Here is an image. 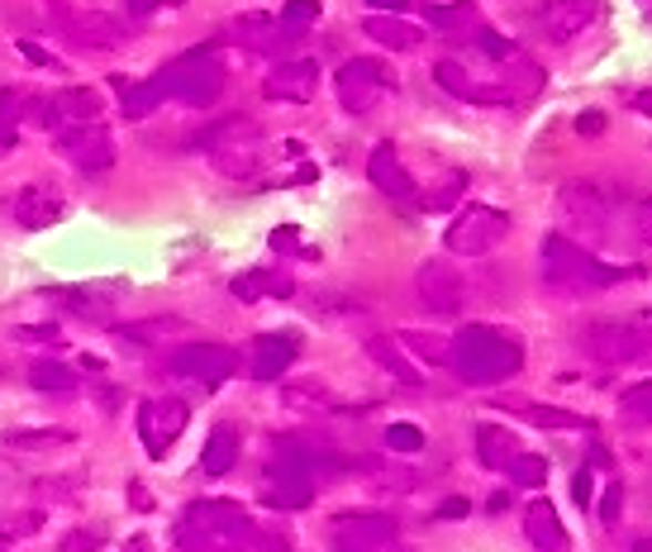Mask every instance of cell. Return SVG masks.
Listing matches in <instances>:
<instances>
[{"instance_id":"ee69618b","label":"cell","mask_w":652,"mask_h":552,"mask_svg":"<svg viewBox=\"0 0 652 552\" xmlns=\"http://www.w3.org/2000/svg\"><path fill=\"white\" fill-rule=\"evenodd\" d=\"M401 348L420 353L428 362H448V348H443V339H434V334H401Z\"/></svg>"},{"instance_id":"be15d7a7","label":"cell","mask_w":652,"mask_h":552,"mask_svg":"<svg viewBox=\"0 0 652 552\" xmlns=\"http://www.w3.org/2000/svg\"><path fill=\"white\" fill-rule=\"evenodd\" d=\"M130 552H143V543H134V548H130Z\"/></svg>"},{"instance_id":"74e56055","label":"cell","mask_w":652,"mask_h":552,"mask_svg":"<svg viewBox=\"0 0 652 552\" xmlns=\"http://www.w3.org/2000/svg\"><path fill=\"white\" fill-rule=\"evenodd\" d=\"M619 419L624 424H652V382L633 386L624 400H619Z\"/></svg>"},{"instance_id":"d590c367","label":"cell","mask_w":652,"mask_h":552,"mask_svg":"<svg viewBox=\"0 0 652 552\" xmlns=\"http://www.w3.org/2000/svg\"><path fill=\"white\" fill-rule=\"evenodd\" d=\"M62 301H68L72 314H82L91 324H110V301L101 291H62Z\"/></svg>"},{"instance_id":"484cf974","label":"cell","mask_w":652,"mask_h":552,"mask_svg":"<svg viewBox=\"0 0 652 552\" xmlns=\"http://www.w3.org/2000/svg\"><path fill=\"white\" fill-rule=\"evenodd\" d=\"M500 409H510V415H524L538 429H591V419L571 415V409H558V405H538V400H515V396H500L496 400Z\"/></svg>"},{"instance_id":"e0dca14e","label":"cell","mask_w":652,"mask_h":552,"mask_svg":"<svg viewBox=\"0 0 652 552\" xmlns=\"http://www.w3.org/2000/svg\"><path fill=\"white\" fill-rule=\"evenodd\" d=\"M534 20L552 43H571L596 24V0H544Z\"/></svg>"},{"instance_id":"8d00e7d4","label":"cell","mask_w":652,"mask_h":552,"mask_svg":"<svg viewBox=\"0 0 652 552\" xmlns=\"http://www.w3.org/2000/svg\"><path fill=\"white\" fill-rule=\"evenodd\" d=\"M463 186H467L463 171H448V177H443V181H438L434 191H428L420 205H424V210H453V205L463 200Z\"/></svg>"},{"instance_id":"ac0fdd59","label":"cell","mask_w":652,"mask_h":552,"mask_svg":"<svg viewBox=\"0 0 652 552\" xmlns=\"http://www.w3.org/2000/svg\"><path fill=\"white\" fill-rule=\"evenodd\" d=\"M434 82L448 91V96L457 101H467V105H510L505 101V91L496 82H476V76L463 67V62H453V58H443L438 67H434Z\"/></svg>"},{"instance_id":"8fae6325","label":"cell","mask_w":652,"mask_h":552,"mask_svg":"<svg viewBox=\"0 0 652 552\" xmlns=\"http://www.w3.org/2000/svg\"><path fill=\"white\" fill-rule=\"evenodd\" d=\"M186 424H190V409L186 400L177 396H157L138 409V438H143V448H148V457H167L172 444L186 434Z\"/></svg>"},{"instance_id":"7c38bea8","label":"cell","mask_w":652,"mask_h":552,"mask_svg":"<svg viewBox=\"0 0 652 552\" xmlns=\"http://www.w3.org/2000/svg\"><path fill=\"white\" fill-rule=\"evenodd\" d=\"M415 291H420L424 310L443 314V320H453V314L467 310V281H463V272L448 267V262H438V258L424 262L420 272H415Z\"/></svg>"},{"instance_id":"603a6c76","label":"cell","mask_w":652,"mask_h":552,"mask_svg":"<svg viewBox=\"0 0 652 552\" xmlns=\"http://www.w3.org/2000/svg\"><path fill=\"white\" fill-rule=\"evenodd\" d=\"M428 24H434L443 39L467 43L476 29H482V10H476V0H448V6H434V10H428Z\"/></svg>"},{"instance_id":"e575fe53","label":"cell","mask_w":652,"mask_h":552,"mask_svg":"<svg viewBox=\"0 0 652 552\" xmlns=\"http://www.w3.org/2000/svg\"><path fill=\"white\" fill-rule=\"evenodd\" d=\"M29 101H34V96H24L20 86L0 91V148L14 144V119H29Z\"/></svg>"},{"instance_id":"ffe728a7","label":"cell","mask_w":652,"mask_h":552,"mask_svg":"<svg viewBox=\"0 0 652 552\" xmlns=\"http://www.w3.org/2000/svg\"><path fill=\"white\" fill-rule=\"evenodd\" d=\"M68 29H72V39L82 43V49H124V43H130V29H124L115 14H105V10H86V14H72L68 20Z\"/></svg>"},{"instance_id":"1f68e13d","label":"cell","mask_w":652,"mask_h":552,"mask_svg":"<svg viewBox=\"0 0 652 552\" xmlns=\"http://www.w3.org/2000/svg\"><path fill=\"white\" fill-rule=\"evenodd\" d=\"M29 386L48 390V396H68V390H76V372L68 362H29Z\"/></svg>"},{"instance_id":"f907efd6","label":"cell","mask_w":652,"mask_h":552,"mask_svg":"<svg viewBox=\"0 0 652 552\" xmlns=\"http://www.w3.org/2000/svg\"><path fill=\"white\" fill-rule=\"evenodd\" d=\"M14 49H20V58H29V62H39V67H53V58H48V53L39 49V43H29V39H20V43H14Z\"/></svg>"},{"instance_id":"ba28073f","label":"cell","mask_w":652,"mask_h":552,"mask_svg":"<svg viewBox=\"0 0 652 552\" xmlns=\"http://www.w3.org/2000/svg\"><path fill=\"white\" fill-rule=\"evenodd\" d=\"M505 233H510V215L505 210H496V205H467L448 225L443 243H448V252H457V258H486L490 248L505 243Z\"/></svg>"},{"instance_id":"f546056e","label":"cell","mask_w":652,"mask_h":552,"mask_svg":"<svg viewBox=\"0 0 652 552\" xmlns=\"http://www.w3.org/2000/svg\"><path fill=\"white\" fill-rule=\"evenodd\" d=\"M72 444H76L72 429H6V448L14 452H58Z\"/></svg>"},{"instance_id":"9c48e42d","label":"cell","mask_w":652,"mask_h":552,"mask_svg":"<svg viewBox=\"0 0 652 552\" xmlns=\"http://www.w3.org/2000/svg\"><path fill=\"white\" fill-rule=\"evenodd\" d=\"M58 153L68 157L76 171H110L115 167V138H110L105 124H62L58 129Z\"/></svg>"},{"instance_id":"7a4b0ae2","label":"cell","mask_w":652,"mask_h":552,"mask_svg":"<svg viewBox=\"0 0 652 552\" xmlns=\"http://www.w3.org/2000/svg\"><path fill=\"white\" fill-rule=\"evenodd\" d=\"M258 529L234 500H196L177 519V548L182 552H252Z\"/></svg>"},{"instance_id":"d6a6232c","label":"cell","mask_w":652,"mask_h":552,"mask_svg":"<svg viewBox=\"0 0 652 552\" xmlns=\"http://www.w3.org/2000/svg\"><path fill=\"white\" fill-rule=\"evenodd\" d=\"M163 101H172L163 76H148V82H138V86H124V115H130V119L153 115V110L163 105Z\"/></svg>"},{"instance_id":"52a82bcc","label":"cell","mask_w":652,"mask_h":552,"mask_svg":"<svg viewBox=\"0 0 652 552\" xmlns=\"http://www.w3.org/2000/svg\"><path fill=\"white\" fill-rule=\"evenodd\" d=\"M333 91H339V105L348 115H372V110L395 91V72L381 58H353L333 76Z\"/></svg>"},{"instance_id":"2e32d148","label":"cell","mask_w":652,"mask_h":552,"mask_svg":"<svg viewBox=\"0 0 652 552\" xmlns=\"http://www.w3.org/2000/svg\"><path fill=\"white\" fill-rule=\"evenodd\" d=\"M314 91H320V62H310V58L277 62L272 76L262 82V96L281 101V105H310Z\"/></svg>"},{"instance_id":"83f0119b","label":"cell","mask_w":652,"mask_h":552,"mask_svg":"<svg viewBox=\"0 0 652 552\" xmlns=\"http://www.w3.org/2000/svg\"><path fill=\"white\" fill-rule=\"evenodd\" d=\"M519 452H524L519 438H515L510 429H500V424H482V429H476V457H482V467L505 471Z\"/></svg>"},{"instance_id":"5bb4252c","label":"cell","mask_w":652,"mask_h":552,"mask_svg":"<svg viewBox=\"0 0 652 552\" xmlns=\"http://www.w3.org/2000/svg\"><path fill=\"white\" fill-rule=\"evenodd\" d=\"M172 372L186 376V382H200V386H225L238 372V353L229 343H186V348L172 357Z\"/></svg>"},{"instance_id":"816d5d0a","label":"cell","mask_w":652,"mask_h":552,"mask_svg":"<svg viewBox=\"0 0 652 552\" xmlns=\"http://www.w3.org/2000/svg\"><path fill=\"white\" fill-rule=\"evenodd\" d=\"M130 504H134V510H143V514H148L153 510V496H148V486H130Z\"/></svg>"},{"instance_id":"6f0895ef","label":"cell","mask_w":652,"mask_h":552,"mask_svg":"<svg viewBox=\"0 0 652 552\" xmlns=\"http://www.w3.org/2000/svg\"><path fill=\"white\" fill-rule=\"evenodd\" d=\"M272 248H277V252H291V248H296V233H291V229H277V233H272Z\"/></svg>"},{"instance_id":"681fc988","label":"cell","mask_w":652,"mask_h":552,"mask_svg":"<svg viewBox=\"0 0 652 552\" xmlns=\"http://www.w3.org/2000/svg\"><path fill=\"white\" fill-rule=\"evenodd\" d=\"M577 134H586V138H591V134H606V115H600V110H586V115L577 119Z\"/></svg>"},{"instance_id":"8992f818","label":"cell","mask_w":652,"mask_h":552,"mask_svg":"<svg viewBox=\"0 0 652 552\" xmlns=\"http://www.w3.org/2000/svg\"><path fill=\"white\" fill-rule=\"evenodd\" d=\"M167 82V96L182 101V105H215L219 91H225V62H219V49L215 43H200V49L182 53L177 62H167L163 72H157Z\"/></svg>"},{"instance_id":"bcb514c9","label":"cell","mask_w":652,"mask_h":552,"mask_svg":"<svg viewBox=\"0 0 652 552\" xmlns=\"http://www.w3.org/2000/svg\"><path fill=\"white\" fill-rule=\"evenodd\" d=\"M34 529H43V514L39 510H24V514L0 519V539H24V533H34Z\"/></svg>"},{"instance_id":"f6af8a7d","label":"cell","mask_w":652,"mask_h":552,"mask_svg":"<svg viewBox=\"0 0 652 552\" xmlns=\"http://www.w3.org/2000/svg\"><path fill=\"white\" fill-rule=\"evenodd\" d=\"M105 533L101 529H72L68 539H58V552H101Z\"/></svg>"},{"instance_id":"7bdbcfd3","label":"cell","mask_w":652,"mask_h":552,"mask_svg":"<svg viewBox=\"0 0 652 552\" xmlns=\"http://www.w3.org/2000/svg\"><path fill=\"white\" fill-rule=\"evenodd\" d=\"M314 20H320V0H286V10H281L286 29H300V34H306Z\"/></svg>"},{"instance_id":"6125c7cd","label":"cell","mask_w":652,"mask_h":552,"mask_svg":"<svg viewBox=\"0 0 652 552\" xmlns=\"http://www.w3.org/2000/svg\"><path fill=\"white\" fill-rule=\"evenodd\" d=\"M639 10L648 14V20H652V0H639Z\"/></svg>"},{"instance_id":"30bf717a","label":"cell","mask_w":652,"mask_h":552,"mask_svg":"<svg viewBox=\"0 0 652 552\" xmlns=\"http://www.w3.org/2000/svg\"><path fill=\"white\" fill-rule=\"evenodd\" d=\"M329 533H333V552H386L401 529H395L391 514L348 510V514H333L329 519Z\"/></svg>"},{"instance_id":"94428289","label":"cell","mask_w":652,"mask_h":552,"mask_svg":"<svg viewBox=\"0 0 652 552\" xmlns=\"http://www.w3.org/2000/svg\"><path fill=\"white\" fill-rule=\"evenodd\" d=\"M639 110H652V91H643V96H639Z\"/></svg>"},{"instance_id":"b9f144b4","label":"cell","mask_w":652,"mask_h":552,"mask_svg":"<svg viewBox=\"0 0 652 552\" xmlns=\"http://www.w3.org/2000/svg\"><path fill=\"white\" fill-rule=\"evenodd\" d=\"M386 448L415 457V452H424V434L415 429V424H391V429H386Z\"/></svg>"},{"instance_id":"60d3db41","label":"cell","mask_w":652,"mask_h":552,"mask_svg":"<svg viewBox=\"0 0 652 552\" xmlns=\"http://www.w3.org/2000/svg\"><path fill=\"white\" fill-rule=\"evenodd\" d=\"M472 43H476V53H482V58H490V62H505L510 53H519L510 39H505V34H496V29H486V24L472 34Z\"/></svg>"},{"instance_id":"680465c9","label":"cell","mask_w":652,"mask_h":552,"mask_svg":"<svg viewBox=\"0 0 652 552\" xmlns=\"http://www.w3.org/2000/svg\"><path fill=\"white\" fill-rule=\"evenodd\" d=\"M629 552H652V533H639V539L629 543Z\"/></svg>"},{"instance_id":"d6986e66","label":"cell","mask_w":652,"mask_h":552,"mask_svg":"<svg viewBox=\"0 0 652 552\" xmlns=\"http://www.w3.org/2000/svg\"><path fill=\"white\" fill-rule=\"evenodd\" d=\"M300 357V334H262L252 343V382H281Z\"/></svg>"},{"instance_id":"44dd1931","label":"cell","mask_w":652,"mask_h":552,"mask_svg":"<svg viewBox=\"0 0 652 552\" xmlns=\"http://www.w3.org/2000/svg\"><path fill=\"white\" fill-rule=\"evenodd\" d=\"M368 177L381 196L391 200H415V177L401 167V153H395L391 144H376L372 157H368Z\"/></svg>"},{"instance_id":"277c9868","label":"cell","mask_w":652,"mask_h":552,"mask_svg":"<svg viewBox=\"0 0 652 552\" xmlns=\"http://www.w3.org/2000/svg\"><path fill=\"white\" fill-rule=\"evenodd\" d=\"M581 353L606 367H652V310L614 314L581 329Z\"/></svg>"},{"instance_id":"3957f363","label":"cell","mask_w":652,"mask_h":552,"mask_svg":"<svg viewBox=\"0 0 652 552\" xmlns=\"http://www.w3.org/2000/svg\"><path fill=\"white\" fill-rule=\"evenodd\" d=\"M633 267H610L591 258L586 248H577L562 233H548L544 239V281L552 291H567V295H596V291H610L619 281H629Z\"/></svg>"},{"instance_id":"5b68a950","label":"cell","mask_w":652,"mask_h":552,"mask_svg":"<svg viewBox=\"0 0 652 552\" xmlns=\"http://www.w3.org/2000/svg\"><path fill=\"white\" fill-rule=\"evenodd\" d=\"M196 148L210 153V167L229 181H252L262 167V129L248 115H225L196 134Z\"/></svg>"},{"instance_id":"9f6ffc18","label":"cell","mask_w":652,"mask_h":552,"mask_svg":"<svg viewBox=\"0 0 652 552\" xmlns=\"http://www.w3.org/2000/svg\"><path fill=\"white\" fill-rule=\"evenodd\" d=\"M163 6H177V0H130L134 14H153V10H163Z\"/></svg>"},{"instance_id":"db71d44e","label":"cell","mask_w":652,"mask_h":552,"mask_svg":"<svg viewBox=\"0 0 652 552\" xmlns=\"http://www.w3.org/2000/svg\"><path fill=\"white\" fill-rule=\"evenodd\" d=\"M571 491H577V504H591V471H577Z\"/></svg>"},{"instance_id":"4fadbf2b","label":"cell","mask_w":652,"mask_h":552,"mask_svg":"<svg viewBox=\"0 0 652 552\" xmlns=\"http://www.w3.org/2000/svg\"><path fill=\"white\" fill-rule=\"evenodd\" d=\"M558 205H562L567 225L591 229V233H610L614 215H619L614 196H610V191H600V186H591V181H567L562 191H558Z\"/></svg>"},{"instance_id":"f5cc1de1","label":"cell","mask_w":652,"mask_h":552,"mask_svg":"<svg viewBox=\"0 0 652 552\" xmlns=\"http://www.w3.org/2000/svg\"><path fill=\"white\" fill-rule=\"evenodd\" d=\"M372 10H381V14H405L410 6H415V0H368Z\"/></svg>"},{"instance_id":"9a60e30c","label":"cell","mask_w":652,"mask_h":552,"mask_svg":"<svg viewBox=\"0 0 652 552\" xmlns=\"http://www.w3.org/2000/svg\"><path fill=\"white\" fill-rule=\"evenodd\" d=\"M29 110H34V119L39 124H101L105 115V96L101 91H91V86H68V91H58L53 101H29Z\"/></svg>"},{"instance_id":"4dcf8cb0","label":"cell","mask_w":652,"mask_h":552,"mask_svg":"<svg viewBox=\"0 0 652 552\" xmlns=\"http://www.w3.org/2000/svg\"><path fill=\"white\" fill-rule=\"evenodd\" d=\"M182 320H172V314H163V320H138V324H120L115 329V339H124L130 348H153L157 339H172V334H182Z\"/></svg>"},{"instance_id":"4316f807","label":"cell","mask_w":652,"mask_h":552,"mask_svg":"<svg viewBox=\"0 0 652 552\" xmlns=\"http://www.w3.org/2000/svg\"><path fill=\"white\" fill-rule=\"evenodd\" d=\"M362 348H368V357L376 362V367H386V372H391L401 386H424L420 367H415V362H410V353H405L395 339H381V334H372L368 343H362Z\"/></svg>"},{"instance_id":"c3c4849f","label":"cell","mask_w":652,"mask_h":552,"mask_svg":"<svg viewBox=\"0 0 652 552\" xmlns=\"http://www.w3.org/2000/svg\"><path fill=\"white\" fill-rule=\"evenodd\" d=\"M633 229H639V239L652 248V200H639V205H633Z\"/></svg>"},{"instance_id":"f35d334b","label":"cell","mask_w":652,"mask_h":552,"mask_svg":"<svg viewBox=\"0 0 652 552\" xmlns=\"http://www.w3.org/2000/svg\"><path fill=\"white\" fill-rule=\"evenodd\" d=\"M505 477H510L515 486H529V491H534V486H544V477H548V462H544V457H534V452H519L515 462L505 467Z\"/></svg>"},{"instance_id":"ab89813d","label":"cell","mask_w":652,"mask_h":552,"mask_svg":"<svg viewBox=\"0 0 652 552\" xmlns=\"http://www.w3.org/2000/svg\"><path fill=\"white\" fill-rule=\"evenodd\" d=\"M286 405H291V409H333V396L320 382H306V386L286 390Z\"/></svg>"},{"instance_id":"cb8c5ba5","label":"cell","mask_w":652,"mask_h":552,"mask_svg":"<svg viewBox=\"0 0 652 552\" xmlns=\"http://www.w3.org/2000/svg\"><path fill=\"white\" fill-rule=\"evenodd\" d=\"M524 533H529V543L538 552H562L567 548V529H562V519L548 500H534L529 510H524Z\"/></svg>"},{"instance_id":"91938a15","label":"cell","mask_w":652,"mask_h":552,"mask_svg":"<svg viewBox=\"0 0 652 552\" xmlns=\"http://www.w3.org/2000/svg\"><path fill=\"white\" fill-rule=\"evenodd\" d=\"M591 467H610V452L606 448H591Z\"/></svg>"},{"instance_id":"7402d4cb","label":"cell","mask_w":652,"mask_h":552,"mask_svg":"<svg viewBox=\"0 0 652 552\" xmlns=\"http://www.w3.org/2000/svg\"><path fill=\"white\" fill-rule=\"evenodd\" d=\"M62 215H68V200H62L58 191H48V186H24L20 200H14L20 229H53Z\"/></svg>"},{"instance_id":"d4e9b609","label":"cell","mask_w":652,"mask_h":552,"mask_svg":"<svg viewBox=\"0 0 652 552\" xmlns=\"http://www.w3.org/2000/svg\"><path fill=\"white\" fill-rule=\"evenodd\" d=\"M362 34L368 39H376L381 49H391V53H415L420 43H424V34L415 24H405L401 14H368V24H362Z\"/></svg>"},{"instance_id":"6da1fadb","label":"cell","mask_w":652,"mask_h":552,"mask_svg":"<svg viewBox=\"0 0 652 552\" xmlns=\"http://www.w3.org/2000/svg\"><path fill=\"white\" fill-rule=\"evenodd\" d=\"M453 372L463 376L467 386H496V382H510L524 367V343L505 329H490V324H467L463 334L453 339L448 348Z\"/></svg>"},{"instance_id":"f1b7e54d","label":"cell","mask_w":652,"mask_h":552,"mask_svg":"<svg viewBox=\"0 0 652 552\" xmlns=\"http://www.w3.org/2000/svg\"><path fill=\"white\" fill-rule=\"evenodd\" d=\"M234 462H238V434L229 424H219V429H210V438H205L200 471L205 477H225V471H234Z\"/></svg>"},{"instance_id":"11a10c76","label":"cell","mask_w":652,"mask_h":552,"mask_svg":"<svg viewBox=\"0 0 652 552\" xmlns=\"http://www.w3.org/2000/svg\"><path fill=\"white\" fill-rule=\"evenodd\" d=\"M467 510H472L467 500H443V504H438V519H463Z\"/></svg>"},{"instance_id":"7dc6e473","label":"cell","mask_w":652,"mask_h":552,"mask_svg":"<svg viewBox=\"0 0 652 552\" xmlns=\"http://www.w3.org/2000/svg\"><path fill=\"white\" fill-rule=\"evenodd\" d=\"M619 510H624V486H619V481H610L606 500H600V519H606V524H614V519H619Z\"/></svg>"},{"instance_id":"836d02e7","label":"cell","mask_w":652,"mask_h":552,"mask_svg":"<svg viewBox=\"0 0 652 552\" xmlns=\"http://www.w3.org/2000/svg\"><path fill=\"white\" fill-rule=\"evenodd\" d=\"M238 301H262V295H296L291 277H272V272H248V277H234L229 287Z\"/></svg>"}]
</instances>
